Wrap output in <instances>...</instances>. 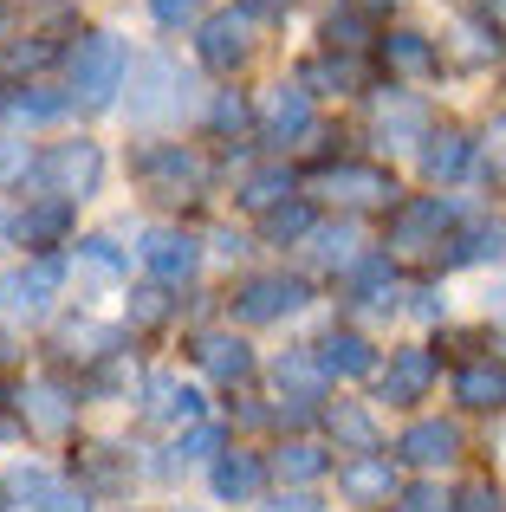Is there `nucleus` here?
<instances>
[{"mask_svg":"<svg viewBox=\"0 0 506 512\" xmlns=\"http://www.w3.org/2000/svg\"><path fill=\"white\" fill-rule=\"evenodd\" d=\"M189 72H182L176 59H163V52H150V59H137V72H130V124H169V117L189 111Z\"/></svg>","mask_w":506,"mask_h":512,"instance_id":"nucleus-1","label":"nucleus"},{"mask_svg":"<svg viewBox=\"0 0 506 512\" xmlns=\"http://www.w3.org/2000/svg\"><path fill=\"white\" fill-rule=\"evenodd\" d=\"M98 175H104V150L98 143H59V150H46L33 169H26V188L33 195H46V201H85L91 188H98Z\"/></svg>","mask_w":506,"mask_h":512,"instance_id":"nucleus-2","label":"nucleus"},{"mask_svg":"<svg viewBox=\"0 0 506 512\" xmlns=\"http://www.w3.org/2000/svg\"><path fill=\"white\" fill-rule=\"evenodd\" d=\"M124 85V39L117 33H91L72 52V98L78 104H111V91Z\"/></svg>","mask_w":506,"mask_h":512,"instance_id":"nucleus-3","label":"nucleus"},{"mask_svg":"<svg viewBox=\"0 0 506 512\" xmlns=\"http://www.w3.org/2000/svg\"><path fill=\"white\" fill-rule=\"evenodd\" d=\"M59 286H65V260L59 253H39V260L0 273V312L7 318H39L52 299H59Z\"/></svg>","mask_w":506,"mask_h":512,"instance_id":"nucleus-4","label":"nucleus"},{"mask_svg":"<svg viewBox=\"0 0 506 512\" xmlns=\"http://www.w3.org/2000/svg\"><path fill=\"white\" fill-rule=\"evenodd\" d=\"M305 305V286L286 273H266V279H247L241 292H234V318L241 325H273V318H292Z\"/></svg>","mask_w":506,"mask_h":512,"instance_id":"nucleus-5","label":"nucleus"},{"mask_svg":"<svg viewBox=\"0 0 506 512\" xmlns=\"http://www.w3.org/2000/svg\"><path fill=\"white\" fill-rule=\"evenodd\" d=\"M247 52H253V13H208L202 20V65L208 72H234V65H247Z\"/></svg>","mask_w":506,"mask_h":512,"instance_id":"nucleus-6","label":"nucleus"},{"mask_svg":"<svg viewBox=\"0 0 506 512\" xmlns=\"http://www.w3.org/2000/svg\"><path fill=\"white\" fill-rule=\"evenodd\" d=\"M137 175L163 201H182V195H195V188H202V163H195L182 143H156V150H143L137 156Z\"/></svg>","mask_w":506,"mask_h":512,"instance_id":"nucleus-7","label":"nucleus"},{"mask_svg":"<svg viewBox=\"0 0 506 512\" xmlns=\"http://www.w3.org/2000/svg\"><path fill=\"white\" fill-rule=\"evenodd\" d=\"M448 221H455V208H448L442 195H429V201H409V208H396L390 247H396V253H429V247H442Z\"/></svg>","mask_w":506,"mask_h":512,"instance_id":"nucleus-8","label":"nucleus"},{"mask_svg":"<svg viewBox=\"0 0 506 512\" xmlns=\"http://www.w3.org/2000/svg\"><path fill=\"white\" fill-rule=\"evenodd\" d=\"M325 195H338L344 208H390L396 182L377 163H338V169H325Z\"/></svg>","mask_w":506,"mask_h":512,"instance_id":"nucleus-9","label":"nucleus"},{"mask_svg":"<svg viewBox=\"0 0 506 512\" xmlns=\"http://www.w3.org/2000/svg\"><path fill=\"white\" fill-rule=\"evenodd\" d=\"M338 487H344V500H357V506H390L396 500V467H390V454H357V461H344Z\"/></svg>","mask_w":506,"mask_h":512,"instance_id":"nucleus-10","label":"nucleus"},{"mask_svg":"<svg viewBox=\"0 0 506 512\" xmlns=\"http://www.w3.org/2000/svg\"><path fill=\"white\" fill-rule=\"evenodd\" d=\"M260 130H266V143H292V137H305V130H312V98H305L299 85H279V91H266Z\"/></svg>","mask_w":506,"mask_h":512,"instance_id":"nucleus-11","label":"nucleus"},{"mask_svg":"<svg viewBox=\"0 0 506 512\" xmlns=\"http://www.w3.org/2000/svg\"><path fill=\"white\" fill-rule=\"evenodd\" d=\"M195 260H202V253H195L189 234H150V240H143V266H150L156 286H176V279H189Z\"/></svg>","mask_w":506,"mask_h":512,"instance_id":"nucleus-12","label":"nucleus"},{"mask_svg":"<svg viewBox=\"0 0 506 512\" xmlns=\"http://www.w3.org/2000/svg\"><path fill=\"white\" fill-rule=\"evenodd\" d=\"M461 454V428L455 422H416L403 435V461L409 467H448Z\"/></svg>","mask_w":506,"mask_h":512,"instance_id":"nucleus-13","label":"nucleus"},{"mask_svg":"<svg viewBox=\"0 0 506 512\" xmlns=\"http://www.w3.org/2000/svg\"><path fill=\"white\" fill-rule=\"evenodd\" d=\"M305 253H312L318 266H331V273H351L357 260H364V234H357L351 221H338V227H312V234H305Z\"/></svg>","mask_w":506,"mask_h":512,"instance_id":"nucleus-14","label":"nucleus"},{"mask_svg":"<svg viewBox=\"0 0 506 512\" xmlns=\"http://www.w3.org/2000/svg\"><path fill=\"white\" fill-rule=\"evenodd\" d=\"M435 383V357L429 350H396L390 370H383V402H416Z\"/></svg>","mask_w":506,"mask_h":512,"instance_id":"nucleus-15","label":"nucleus"},{"mask_svg":"<svg viewBox=\"0 0 506 512\" xmlns=\"http://www.w3.org/2000/svg\"><path fill=\"white\" fill-rule=\"evenodd\" d=\"M455 402H468V409H506V363H494V357L468 363L455 376Z\"/></svg>","mask_w":506,"mask_h":512,"instance_id":"nucleus-16","label":"nucleus"},{"mask_svg":"<svg viewBox=\"0 0 506 512\" xmlns=\"http://www.w3.org/2000/svg\"><path fill=\"white\" fill-rule=\"evenodd\" d=\"M195 357H202V370L215 376V383H247L253 376V350L241 338H221V331H208V338L195 344Z\"/></svg>","mask_w":506,"mask_h":512,"instance_id":"nucleus-17","label":"nucleus"},{"mask_svg":"<svg viewBox=\"0 0 506 512\" xmlns=\"http://www.w3.org/2000/svg\"><path fill=\"white\" fill-rule=\"evenodd\" d=\"M318 370L325 376H370L377 370V350L357 338V331H331V338L318 344Z\"/></svg>","mask_w":506,"mask_h":512,"instance_id":"nucleus-18","label":"nucleus"},{"mask_svg":"<svg viewBox=\"0 0 506 512\" xmlns=\"http://www.w3.org/2000/svg\"><path fill=\"white\" fill-rule=\"evenodd\" d=\"M65 227H72V201H33L13 214V234L26 247H52V240H65Z\"/></svg>","mask_w":506,"mask_h":512,"instance_id":"nucleus-19","label":"nucleus"},{"mask_svg":"<svg viewBox=\"0 0 506 512\" xmlns=\"http://www.w3.org/2000/svg\"><path fill=\"white\" fill-rule=\"evenodd\" d=\"M377 130L390 143H429V111H422L416 98H403V91H390V98L377 104Z\"/></svg>","mask_w":506,"mask_h":512,"instance_id":"nucleus-20","label":"nucleus"},{"mask_svg":"<svg viewBox=\"0 0 506 512\" xmlns=\"http://www.w3.org/2000/svg\"><path fill=\"white\" fill-rule=\"evenodd\" d=\"M468 137H461V130H442V137H429L422 143V175H429V182H455L461 169H468Z\"/></svg>","mask_w":506,"mask_h":512,"instance_id":"nucleus-21","label":"nucleus"},{"mask_svg":"<svg viewBox=\"0 0 506 512\" xmlns=\"http://www.w3.org/2000/svg\"><path fill=\"white\" fill-rule=\"evenodd\" d=\"M143 409H150L156 422H195V415H202V396L182 389L176 376H150V402H143Z\"/></svg>","mask_w":506,"mask_h":512,"instance_id":"nucleus-22","label":"nucleus"},{"mask_svg":"<svg viewBox=\"0 0 506 512\" xmlns=\"http://www.w3.org/2000/svg\"><path fill=\"white\" fill-rule=\"evenodd\" d=\"M26 422L39 428V435H65L72 428V402H65L59 383H33L26 389Z\"/></svg>","mask_w":506,"mask_h":512,"instance_id":"nucleus-23","label":"nucleus"},{"mask_svg":"<svg viewBox=\"0 0 506 512\" xmlns=\"http://www.w3.org/2000/svg\"><path fill=\"white\" fill-rule=\"evenodd\" d=\"M65 111H72V98H65V91H46V85H26V91L7 98L13 124H52V117H65Z\"/></svg>","mask_w":506,"mask_h":512,"instance_id":"nucleus-24","label":"nucleus"},{"mask_svg":"<svg viewBox=\"0 0 506 512\" xmlns=\"http://www.w3.org/2000/svg\"><path fill=\"white\" fill-rule=\"evenodd\" d=\"M500 253H506L500 221H481V227H468L461 240H448V266H481V260H500Z\"/></svg>","mask_w":506,"mask_h":512,"instance_id":"nucleus-25","label":"nucleus"},{"mask_svg":"<svg viewBox=\"0 0 506 512\" xmlns=\"http://www.w3.org/2000/svg\"><path fill=\"white\" fill-rule=\"evenodd\" d=\"M215 493L221 500H253V493H260V461H253V454H221L215 461Z\"/></svg>","mask_w":506,"mask_h":512,"instance_id":"nucleus-26","label":"nucleus"},{"mask_svg":"<svg viewBox=\"0 0 506 512\" xmlns=\"http://www.w3.org/2000/svg\"><path fill=\"white\" fill-rule=\"evenodd\" d=\"M325 39H331V52H364L370 46V20H364V7H344V13H331L325 20Z\"/></svg>","mask_w":506,"mask_h":512,"instance_id":"nucleus-27","label":"nucleus"},{"mask_svg":"<svg viewBox=\"0 0 506 512\" xmlns=\"http://www.w3.org/2000/svg\"><path fill=\"white\" fill-rule=\"evenodd\" d=\"M331 435L344 441V448H377V422H370L364 409H357V402H338V409H331Z\"/></svg>","mask_w":506,"mask_h":512,"instance_id":"nucleus-28","label":"nucleus"},{"mask_svg":"<svg viewBox=\"0 0 506 512\" xmlns=\"http://www.w3.org/2000/svg\"><path fill=\"white\" fill-rule=\"evenodd\" d=\"M312 208H305V201H279L273 214H266V240H273V247H286V240H305L312 234Z\"/></svg>","mask_w":506,"mask_h":512,"instance_id":"nucleus-29","label":"nucleus"},{"mask_svg":"<svg viewBox=\"0 0 506 512\" xmlns=\"http://www.w3.org/2000/svg\"><path fill=\"white\" fill-rule=\"evenodd\" d=\"M383 59H390L396 72H429V65H435V46L422 33H390V39H383Z\"/></svg>","mask_w":506,"mask_h":512,"instance_id":"nucleus-30","label":"nucleus"},{"mask_svg":"<svg viewBox=\"0 0 506 512\" xmlns=\"http://www.w3.org/2000/svg\"><path fill=\"white\" fill-rule=\"evenodd\" d=\"M305 85L357 91V85H364V65H357V59H338V52H331V59H312V65H305Z\"/></svg>","mask_w":506,"mask_h":512,"instance_id":"nucleus-31","label":"nucleus"},{"mask_svg":"<svg viewBox=\"0 0 506 512\" xmlns=\"http://www.w3.org/2000/svg\"><path fill=\"white\" fill-rule=\"evenodd\" d=\"M273 376H279V389H292L299 402H318V389H325V370H318V357H286Z\"/></svg>","mask_w":506,"mask_h":512,"instance_id":"nucleus-32","label":"nucleus"},{"mask_svg":"<svg viewBox=\"0 0 506 512\" xmlns=\"http://www.w3.org/2000/svg\"><path fill=\"white\" fill-rule=\"evenodd\" d=\"M65 357H111V350L117 344H124V338H117V331L111 325H65Z\"/></svg>","mask_w":506,"mask_h":512,"instance_id":"nucleus-33","label":"nucleus"},{"mask_svg":"<svg viewBox=\"0 0 506 512\" xmlns=\"http://www.w3.org/2000/svg\"><path fill=\"white\" fill-rule=\"evenodd\" d=\"M52 487H59V480L39 474V467H13V474H7V500H13V512H33Z\"/></svg>","mask_w":506,"mask_h":512,"instance_id":"nucleus-34","label":"nucleus"},{"mask_svg":"<svg viewBox=\"0 0 506 512\" xmlns=\"http://www.w3.org/2000/svg\"><path fill=\"white\" fill-rule=\"evenodd\" d=\"M273 467H279V480H318V474H325V454H318L312 441H286Z\"/></svg>","mask_w":506,"mask_h":512,"instance_id":"nucleus-35","label":"nucleus"},{"mask_svg":"<svg viewBox=\"0 0 506 512\" xmlns=\"http://www.w3.org/2000/svg\"><path fill=\"white\" fill-rule=\"evenodd\" d=\"M286 195H292V175L286 169H266V175H253V182L241 188V201H247V208H260V214H273Z\"/></svg>","mask_w":506,"mask_h":512,"instance_id":"nucleus-36","label":"nucleus"},{"mask_svg":"<svg viewBox=\"0 0 506 512\" xmlns=\"http://www.w3.org/2000/svg\"><path fill=\"white\" fill-rule=\"evenodd\" d=\"M163 312H169L163 286H137L130 292V325H163Z\"/></svg>","mask_w":506,"mask_h":512,"instance_id":"nucleus-37","label":"nucleus"},{"mask_svg":"<svg viewBox=\"0 0 506 512\" xmlns=\"http://www.w3.org/2000/svg\"><path fill=\"white\" fill-rule=\"evenodd\" d=\"M208 124H215L221 137H234V130H247V104L234 98V91H221V98H215V111H208Z\"/></svg>","mask_w":506,"mask_h":512,"instance_id":"nucleus-38","label":"nucleus"},{"mask_svg":"<svg viewBox=\"0 0 506 512\" xmlns=\"http://www.w3.org/2000/svg\"><path fill=\"white\" fill-rule=\"evenodd\" d=\"M78 253H85V260L98 266V273H124V266H130L124 253H117V240H104V234H91V240H85V247H78Z\"/></svg>","mask_w":506,"mask_h":512,"instance_id":"nucleus-39","label":"nucleus"},{"mask_svg":"<svg viewBox=\"0 0 506 512\" xmlns=\"http://www.w3.org/2000/svg\"><path fill=\"white\" fill-rule=\"evenodd\" d=\"M26 169H33L26 143L20 137H0V182H26Z\"/></svg>","mask_w":506,"mask_h":512,"instance_id":"nucleus-40","label":"nucleus"},{"mask_svg":"<svg viewBox=\"0 0 506 512\" xmlns=\"http://www.w3.org/2000/svg\"><path fill=\"white\" fill-rule=\"evenodd\" d=\"M150 13H156L163 26H189L195 13H202V0H150Z\"/></svg>","mask_w":506,"mask_h":512,"instance_id":"nucleus-41","label":"nucleus"},{"mask_svg":"<svg viewBox=\"0 0 506 512\" xmlns=\"http://www.w3.org/2000/svg\"><path fill=\"white\" fill-rule=\"evenodd\" d=\"M215 448H221V428H195L189 441H176L182 461H202V454H215Z\"/></svg>","mask_w":506,"mask_h":512,"instance_id":"nucleus-42","label":"nucleus"},{"mask_svg":"<svg viewBox=\"0 0 506 512\" xmlns=\"http://www.w3.org/2000/svg\"><path fill=\"white\" fill-rule=\"evenodd\" d=\"M33 512H85V493H72V487H52L46 500H39Z\"/></svg>","mask_w":506,"mask_h":512,"instance_id":"nucleus-43","label":"nucleus"},{"mask_svg":"<svg viewBox=\"0 0 506 512\" xmlns=\"http://www.w3.org/2000/svg\"><path fill=\"white\" fill-rule=\"evenodd\" d=\"M409 512H448V506H442V493H429V487H416V493H409Z\"/></svg>","mask_w":506,"mask_h":512,"instance_id":"nucleus-44","label":"nucleus"},{"mask_svg":"<svg viewBox=\"0 0 506 512\" xmlns=\"http://www.w3.org/2000/svg\"><path fill=\"white\" fill-rule=\"evenodd\" d=\"M266 512H325L312 500V493H292V500H279V506H266Z\"/></svg>","mask_w":506,"mask_h":512,"instance_id":"nucleus-45","label":"nucleus"},{"mask_svg":"<svg viewBox=\"0 0 506 512\" xmlns=\"http://www.w3.org/2000/svg\"><path fill=\"white\" fill-rule=\"evenodd\" d=\"M461 506H468V512H494V493H487V487H468V500H461Z\"/></svg>","mask_w":506,"mask_h":512,"instance_id":"nucleus-46","label":"nucleus"},{"mask_svg":"<svg viewBox=\"0 0 506 512\" xmlns=\"http://www.w3.org/2000/svg\"><path fill=\"white\" fill-rule=\"evenodd\" d=\"M487 143H494V163H506V117H494V130H487Z\"/></svg>","mask_w":506,"mask_h":512,"instance_id":"nucleus-47","label":"nucleus"},{"mask_svg":"<svg viewBox=\"0 0 506 512\" xmlns=\"http://www.w3.org/2000/svg\"><path fill=\"white\" fill-rule=\"evenodd\" d=\"M286 7H292V0H247V13H266V20H279Z\"/></svg>","mask_w":506,"mask_h":512,"instance_id":"nucleus-48","label":"nucleus"},{"mask_svg":"<svg viewBox=\"0 0 506 512\" xmlns=\"http://www.w3.org/2000/svg\"><path fill=\"white\" fill-rule=\"evenodd\" d=\"M494 20H500V26H506V0H494Z\"/></svg>","mask_w":506,"mask_h":512,"instance_id":"nucleus-49","label":"nucleus"},{"mask_svg":"<svg viewBox=\"0 0 506 512\" xmlns=\"http://www.w3.org/2000/svg\"><path fill=\"white\" fill-rule=\"evenodd\" d=\"M357 7H396V0H357Z\"/></svg>","mask_w":506,"mask_h":512,"instance_id":"nucleus-50","label":"nucleus"},{"mask_svg":"<svg viewBox=\"0 0 506 512\" xmlns=\"http://www.w3.org/2000/svg\"><path fill=\"white\" fill-rule=\"evenodd\" d=\"M7 350H13V344H7V331H0V363H7Z\"/></svg>","mask_w":506,"mask_h":512,"instance_id":"nucleus-51","label":"nucleus"},{"mask_svg":"<svg viewBox=\"0 0 506 512\" xmlns=\"http://www.w3.org/2000/svg\"><path fill=\"white\" fill-rule=\"evenodd\" d=\"M0 26H7V13H0Z\"/></svg>","mask_w":506,"mask_h":512,"instance_id":"nucleus-52","label":"nucleus"}]
</instances>
